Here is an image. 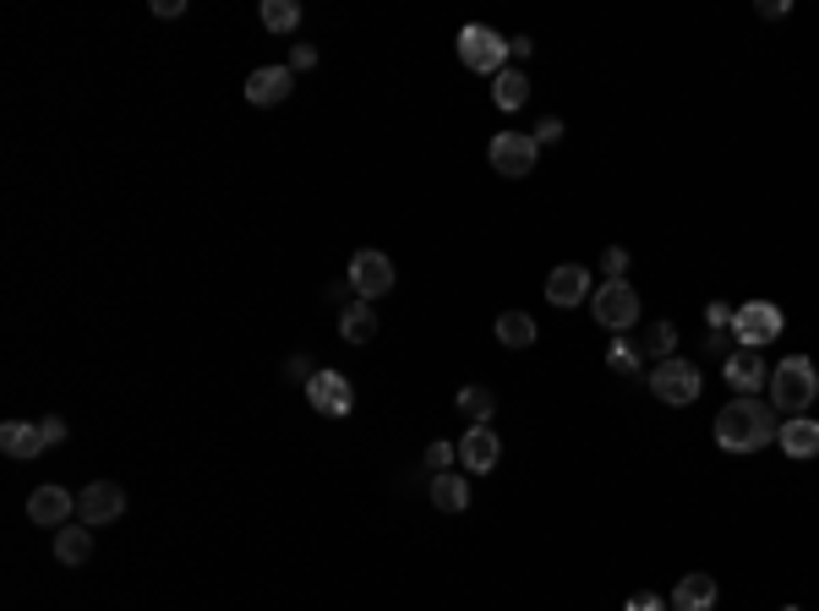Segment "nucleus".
<instances>
[{"instance_id": "f257e3e1", "label": "nucleus", "mask_w": 819, "mask_h": 611, "mask_svg": "<svg viewBox=\"0 0 819 611\" xmlns=\"http://www.w3.org/2000/svg\"><path fill=\"white\" fill-rule=\"evenodd\" d=\"M776 410L771 399H754V393H738L721 415H716V448L727 454H760L765 443H776Z\"/></svg>"}, {"instance_id": "f03ea898", "label": "nucleus", "mask_w": 819, "mask_h": 611, "mask_svg": "<svg viewBox=\"0 0 819 611\" xmlns=\"http://www.w3.org/2000/svg\"><path fill=\"white\" fill-rule=\"evenodd\" d=\"M771 410L782 415H809V404L819 399V371L809 355H787L776 371H771Z\"/></svg>"}, {"instance_id": "7ed1b4c3", "label": "nucleus", "mask_w": 819, "mask_h": 611, "mask_svg": "<svg viewBox=\"0 0 819 611\" xmlns=\"http://www.w3.org/2000/svg\"><path fill=\"white\" fill-rule=\"evenodd\" d=\"M460 60H465L471 71L497 77V71H508V38H502L497 27H487V22H465V27H460Z\"/></svg>"}, {"instance_id": "20e7f679", "label": "nucleus", "mask_w": 819, "mask_h": 611, "mask_svg": "<svg viewBox=\"0 0 819 611\" xmlns=\"http://www.w3.org/2000/svg\"><path fill=\"white\" fill-rule=\"evenodd\" d=\"M782 327H787V316H782L776 301H749V306H738V316H732L738 349H765V344L782 338Z\"/></svg>"}, {"instance_id": "39448f33", "label": "nucleus", "mask_w": 819, "mask_h": 611, "mask_svg": "<svg viewBox=\"0 0 819 611\" xmlns=\"http://www.w3.org/2000/svg\"><path fill=\"white\" fill-rule=\"evenodd\" d=\"M590 311H596V322H601V327L629 333V327L640 322V290H634L629 279H607V285L590 296Z\"/></svg>"}, {"instance_id": "423d86ee", "label": "nucleus", "mask_w": 819, "mask_h": 611, "mask_svg": "<svg viewBox=\"0 0 819 611\" xmlns=\"http://www.w3.org/2000/svg\"><path fill=\"white\" fill-rule=\"evenodd\" d=\"M350 290H355L361 301H383V296L394 290V263H388V252L361 246V252L350 257Z\"/></svg>"}, {"instance_id": "0eeeda50", "label": "nucleus", "mask_w": 819, "mask_h": 611, "mask_svg": "<svg viewBox=\"0 0 819 611\" xmlns=\"http://www.w3.org/2000/svg\"><path fill=\"white\" fill-rule=\"evenodd\" d=\"M491 169L497 175H508V180H524V175H535V158H541V148H535V137L530 132H497L491 137Z\"/></svg>"}, {"instance_id": "6e6552de", "label": "nucleus", "mask_w": 819, "mask_h": 611, "mask_svg": "<svg viewBox=\"0 0 819 611\" xmlns=\"http://www.w3.org/2000/svg\"><path fill=\"white\" fill-rule=\"evenodd\" d=\"M699 366H688V360H655V371H651V393L661 399V404H694L699 399Z\"/></svg>"}, {"instance_id": "1a4fd4ad", "label": "nucleus", "mask_w": 819, "mask_h": 611, "mask_svg": "<svg viewBox=\"0 0 819 611\" xmlns=\"http://www.w3.org/2000/svg\"><path fill=\"white\" fill-rule=\"evenodd\" d=\"M121 513H126V491L115 480H88L77 491V519L82 524H115Z\"/></svg>"}, {"instance_id": "9d476101", "label": "nucleus", "mask_w": 819, "mask_h": 611, "mask_svg": "<svg viewBox=\"0 0 819 611\" xmlns=\"http://www.w3.org/2000/svg\"><path fill=\"white\" fill-rule=\"evenodd\" d=\"M307 399H312L318 415H333V421H344V415L355 410V388H350L344 371H318V377L307 382Z\"/></svg>"}, {"instance_id": "9b49d317", "label": "nucleus", "mask_w": 819, "mask_h": 611, "mask_svg": "<svg viewBox=\"0 0 819 611\" xmlns=\"http://www.w3.org/2000/svg\"><path fill=\"white\" fill-rule=\"evenodd\" d=\"M290 88H296V71H290V66H257V71L246 77V104L274 110V104L290 99Z\"/></svg>"}, {"instance_id": "f8f14e48", "label": "nucleus", "mask_w": 819, "mask_h": 611, "mask_svg": "<svg viewBox=\"0 0 819 611\" xmlns=\"http://www.w3.org/2000/svg\"><path fill=\"white\" fill-rule=\"evenodd\" d=\"M721 377H727L732 393H760V388L771 382V366H765L760 349H732V355L721 360Z\"/></svg>"}, {"instance_id": "ddd939ff", "label": "nucleus", "mask_w": 819, "mask_h": 611, "mask_svg": "<svg viewBox=\"0 0 819 611\" xmlns=\"http://www.w3.org/2000/svg\"><path fill=\"white\" fill-rule=\"evenodd\" d=\"M71 513H77V497H71L66 486H38V491L27 497V519L44 524V530H66Z\"/></svg>"}, {"instance_id": "4468645a", "label": "nucleus", "mask_w": 819, "mask_h": 611, "mask_svg": "<svg viewBox=\"0 0 819 611\" xmlns=\"http://www.w3.org/2000/svg\"><path fill=\"white\" fill-rule=\"evenodd\" d=\"M546 301L557 306H585L590 301V268H579V263H563V268H552L546 274Z\"/></svg>"}, {"instance_id": "2eb2a0df", "label": "nucleus", "mask_w": 819, "mask_h": 611, "mask_svg": "<svg viewBox=\"0 0 819 611\" xmlns=\"http://www.w3.org/2000/svg\"><path fill=\"white\" fill-rule=\"evenodd\" d=\"M497 458H502V437H497L491 426H471V432L460 437V464H465L471 475H487Z\"/></svg>"}, {"instance_id": "dca6fc26", "label": "nucleus", "mask_w": 819, "mask_h": 611, "mask_svg": "<svg viewBox=\"0 0 819 611\" xmlns=\"http://www.w3.org/2000/svg\"><path fill=\"white\" fill-rule=\"evenodd\" d=\"M776 443H782L787 458H815L819 454V421L815 415H787L782 432H776Z\"/></svg>"}, {"instance_id": "f3484780", "label": "nucleus", "mask_w": 819, "mask_h": 611, "mask_svg": "<svg viewBox=\"0 0 819 611\" xmlns=\"http://www.w3.org/2000/svg\"><path fill=\"white\" fill-rule=\"evenodd\" d=\"M716 596H721V585L710 579V574H688V579H677V590H672V611H716Z\"/></svg>"}, {"instance_id": "a211bd4d", "label": "nucleus", "mask_w": 819, "mask_h": 611, "mask_svg": "<svg viewBox=\"0 0 819 611\" xmlns=\"http://www.w3.org/2000/svg\"><path fill=\"white\" fill-rule=\"evenodd\" d=\"M0 454L5 458H38L44 454V432L27 426V421H5V426H0Z\"/></svg>"}, {"instance_id": "6ab92c4d", "label": "nucleus", "mask_w": 819, "mask_h": 611, "mask_svg": "<svg viewBox=\"0 0 819 611\" xmlns=\"http://www.w3.org/2000/svg\"><path fill=\"white\" fill-rule=\"evenodd\" d=\"M339 338H350V344H366V338H377V306H372V301L339 306Z\"/></svg>"}, {"instance_id": "aec40b11", "label": "nucleus", "mask_w": 819, "mask_h": 611, "mask_svg": "<svg viewBox=\"0 0 819 611\" xmlns=\"http://www.w3.org/2000/svg\"><path fill=\"white\" fill-rule=\"evenodd\" d=\"M88 557H93V535H88V524H66V530H55V563L82 568Z\"/></svg>"}, {"instance_id": "412c9836", "label": "nucleus", "mask_w": 819, "mask_h": 611, "mask_svg": "<svg viewBox=\"0 0 819 611\" xmlns=\"http://www.w3.org/2000/svg\"><path fill=\"white\" fill-rule=\"evenodd\" d=\"M432 508H443V513H465L471 508V480L465 475H432Z\"/></svg>"}, {"instance_id": "4be33fe9", "label": "nucleus", "mask_w": 819, "mask_h": 611, "mask_svg": "<svg viewBox=\"0 0 819 611\" xmlns=\"http://www.w3.org/2000/svg\"><path fill=\"white\" fill-rule=\"evenodd\" d=\"M535 333H541V327H535V316H524V311H502V316H497V344H502V349H530Z\"/></svg>"}, {"instance_id": "5701e85b", "label": "nucleus", "mask_w": 819, "mask_h": 611, "mask_svg": "<svg viewBox=\"0 0 819 611\" xmlns=\"http://www.w3.org/2000/svg\"><path fill=\"white\" fill-rule=\"evenodd\" d=\"M524 99H530V77L524 71H497L491 77V104L497 110H524Z\"/></svg>"}, {"instance_id": "b1692460", "label": "nucleus", "mask_w": 819, "mask_h": 611, "mask_svg": "<svg viewBox=\"0 0 819 611\" xmlns=\"http://www.w3.org/2000/svg\"><path fill=\"white\" fill-rule=\"evenodd\" d=\"M607 371H618V377H640V371H645V355H640V344L618 333V338L607 344Z\"/></svg>"}, {"instance_id": "393cba45", "label": "nucleus", "mask_w": 819, "mask_h": 611, "mask_svg": "<svg viewBox=\"0 0 819 611\" xmlns=\"http://www.w3.org/2000/svg\"><path fill=\"white\" fill-rule=\"evenodd\" d=\"M460 415L471 421V426H487L491 421V410H497V399H491V388H482V382H471V388H460Z\"/></svg>"}, {"instance_id": "a878e982", "label": "nucleus", "mask_w": 819, "mask_h": 611, "mask_svg": "<svg viewBox=\"0 0 819 611\" xmlns=\"http://www.w3.org/2000/svg\"><path fill=\"white\" fill-rule=\"evenodd\" d=\"M263 27L268 33H296L301 27V5L296 0H263Z\"/></svg>"}, {"instance_id": "bb28decb", "label": "nucleus", "mask_w": 819, "mask_h": 611, "mask_svg": "<svg viewBox=\"0 0 819 611\" xmlns=\"http://www.w3.org/2000/svg\"><path fill=\"white\" fill-rule=\"evenodd\" d=\"M672 349H677V327H672V322H651V327H645V355L672 360Z\"/></svg>"}, {"instance_id": "cd10ccee", "label": "nucleus", "mask_w": 819, "mask_h": 611, "mask_svg": "<svg viewBox=\"0 0 819 611\" xmlns=\"http://www.w3.org/2000/svg\"><path fill=\"white\" fill-rule=\"evenodd\" d=\"M601 274H607V279H623V274H629V246H607V252H601Z\"/></svg>"}, {"instance_id": "c85d7f7f", "label": "nucleus", "mask_w": 819, "mask_h": 611, "mask_svg": "<svg viewBox=\"0 0 819 611\" xmlns=\"http://www.w3.org/2000/svg\"><path fill=\"white\" fill-rule=\"evenodd\" d=\"M460 458V443H432L427 448V464H432V475H449V464Z\"/></svg>"}, {"instance_id": "c756f323", "label": "nucleus", "mask_w": 819, "mask_h": 611, "mask_svg": "<svg viewBox=\"0 0 819 611\" xmlns=\"http://www.w3.org/2000/svg\"><path fill=\"white\" fill-rule=\"evenodd\" d=\"M530 137H535V148H552V143H563V121H557V115H546Z\"/></svg>"}, {"instance_id": "7c9ffc66", "label": "nucleus", "mask_w": 819, "mask_h": 611, "mask_svg": "<svg viewBox=\"0 0 819 611\" xmlns=\"http://www.w3.org/2000/svg\"><path fill=\"white\" fill-rule=\"evenodd\" d=\"M285 377H290V382H301V388H307V382H312V377H318V366H312V360H307V355H290V360H285Z\"/></svg>"}, {"instance_id": "2f4dec72", "label": "nucleus", "mask_w": 819, "mask_h": 611, "mask_svg": "<svg viewBox=\"0 0 819 611\" xmlns=\"http://www.w3.org/2000/svg\"><path fill=\"white\" fill-rule=\"evenodd\" d=\"M732 344H738V338H732V327H710V338H705V349H710V355H721V360L732 355Z\"/></svg>"}, {"instance_id": "473e14b6", "label": "nucleus", "mask_w": 819, "mask_h": 611, "mask_svg": "<svg viewBox=\"0 0 819 611\" xmlns=\"http://www.w3.org/2000/svg\"><path fill=\"white\" fill-rule=\"evenodd\" d=\"M38 432H44V448H60V443H66V421H60V415H44Z\"/></svg>"}, {"instance_id": "72a5a7b5", "label": "nucleus", "mask_w": 819, "mask_h": 611, "mask_svg": "<svg viewBox=\"0 0 819 611\" xmlns=\"http://www.w3.org/2000/svg\"><path fill=\"white\" fill-rule=\"evenodd\" d=\"M732 316H738V306H727V301L705 306V322H710V327H732Z\"/></svg>"}, {"instance_id": "f704fd0d", "label": "nucleus", "mask_w": 819, "mask_h": 611, "mask_svg": "<svg viewBox=\"0 0 819 611\" xmlns=\"http://www.w3.org/2000/svg\"><path fill=\"white\" fill-rule=\"evenodd\" d=\"M318 66V49L312 44H290V71H312Z\"/></svg>"}, {"instance_id": "c9c22d12", "label": "nucleus", "mask_w": 819, "mask_h": 611, "mask_svg": "<svg viewBox=\"0 0 819 611\" xmlns=\"http://www.w3.org/2000/svg\"><path fill=\"white\" fill-rule=\"evenodd\" d=\"M623 611H672V607H666L661 596H651V590H640V596H629V607Z\"/></svg>"}, {"instance_id": "e433bc0d", "label": "nucleus", "mask_w": 819, "mask_h": 611, "mask_svg": "<svg viewBox=\"0 0 819 611\" xmlns=\"http://www.w3.org/2000/svg\"><path fill=\"white\" fill-rule=\"evenodd\" d=\"M148 11H154V16H180V11H186V0H154Z\"/></svg>"}, {"instance_id": "4c0bfd02", "label": "nucleus", "mask_w": 819, "mask_h": 611, "mask_svg": "<svg viewBox=\"0 0 819 611\" xmlns=\"http://www.w3.org/2000/svg\"><path fill=\"white\" fill-rule=\"evenodd\" d=\"M760 16H787V0H760Z\"/></svg>"}, {"instance_id": "58836bf2", "label": "nucleus", "mask_w": 819, "mask_h": 611, "mask_svg": "<svg viewBox=\"0 0 819 611\" xmlns=\"http://www.w3.org/2000/svg\"><path fill=\"white\" fill-rule=\"evenodd\" d=\"M530 49H535V44H530V38H508V55H513V60H524V55H530Z\"/></svg>"}, {"instance_id": "ea45409f", "label": "nucleus", "mask_w": 819, "mask_h": 611, "mask_svg": "<svg viewBox=\"0 0 819 611\" xmlns=\"http://www.w3.org/2000/svg\"><path fill=\"white\" fill-rule=\"evenodd\" d=\"M782 611H804V607H782Z\"/></svg>"}]
</instances>
